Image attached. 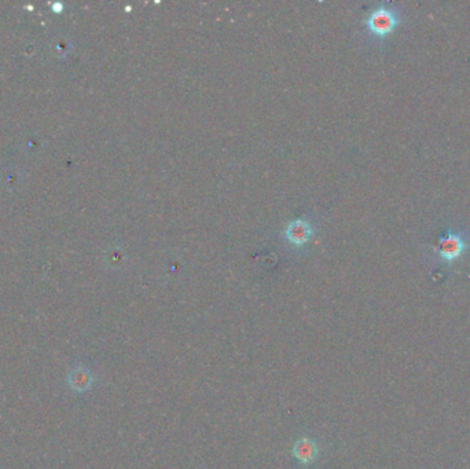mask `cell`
I'll return each instance as SVG.
<instances>
[{
	"label": "cell",
	"mask_w": 470,
	"mask_h": 469,
	"mask_svg": "<svg viewBox=\"0 0 470 469\" xmlns=\"http://www.w3.org/2000/svg\"><path fill=\"white\" fill-rule=\"evenodd\" d=\"M403 14L396 8L394 3H380L365 18V28L371 40L382 42L394 33L401 24Z\"/></svg>",
	"instance_id": "1"
},
{
	"label": "cell",
	"mask_w": 470,
	"mask_h": 469,
	"mask_svg": "<svg viewBox=\"0 0 470 469\" xmlns=\"http://www.w3.org/2000/svg\"><path fill=\"white\" fill-rule=\"evenodd\" d=\"M470 249L469 233L450 228L442 234L436 253L445 265L457 263Z\"/></svg>",
	"instance_id": "2"
},
{
	"label": "cell",
	"mask_w": 470,
	"mask_h": 469,
	"mask_svg": "<svg viewBox=\"0 0 470 469\" xmlns=\"http://www.w3.org/2000/svg\"><path fill=\"white\" fill-rule=\"evenodd\" d=\"M314 234V226L310 221L297 219L289 223L283 230L285 241L293 248H302L308 244Z\"/></svg>",
	"instance_id": "3"
},
{
	"label": "cell",
	"mask_w": 470,
	"mask_h": 469,
	"mask_svg": "<svg viewBox=\"0 0 470 469\" xmlns=\"http://www.w3.org/2000/svg\"><path fill=\"white\" fill-rule=\"evenodd\" d=\"M292 454L296 458L300 465H311L314 464L319 457V446L314 438L302 436L297 439L292 448Z\"/></svg>",
	"instance_id": "4"
},
{
	"label": "cell",
	"mask_w": 470,
	"mask_h": 469,
	"mask_svg": "<svg viewBox=\"0 0 470 469\" xmlns=\"http://www.w3.org/2000/svg\"><path fill=\"white\" fill-rule=\"evenodd\" d=\"M93 383V377L88 371H77L74 374V387L78 391H84Z\"/></svg>",
	"instance_id": "5"
}]
</instances>
